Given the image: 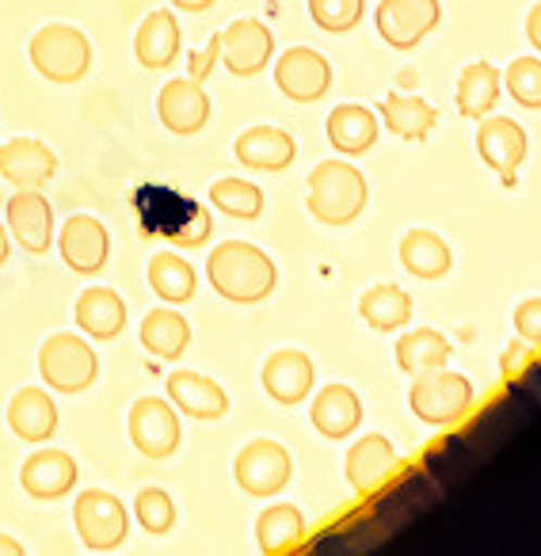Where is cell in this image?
I'll use <instances>...</instances> for the list:
<instances>
[{"mask_svg": "<svg viewBox=\"0 0 541 556\" xmlns=\"http://www.w3.org/2000/svg\"><path fill=\"white\" fill-rule=\"evenodd\" d=\"M206 278L214 294H222L232 305H255L275 290L279 282V267L270 263L263 248L248 244V240H222L210 248Z\"/></svg>", "mask_w": 541, "mask_h": 556, "instance_id": "6da1fadb", "label": "cell"}, {"mask_svg": "<svg viewBox=\"0 0 541 556\" xmlns=\"http://www.w3.org/2000/svg\"><path fill=\"white\" fill-rule=\"evenodd\" d=\"M138 214L146 237H164L179 248H199L206 244V237L214 232V217L202 202L176 194L172 187H138Z\"/></svg>", "mask_w": 541, "mask_h": 556, "instance_id": "7a4b0ae2", "label": "cell"}, {"mask_svg": "<svg viewBox=\"0 0 541 556\" xmlns=\"http://www.w3.org/2000/svg\"><path fill=\"white\" fill-rule=\"evenodd\" d=\"M442 500H446V492L435 484L424 465H397L393 480L381 492L370 495V507L366 510L397 538V533L412 530L424 515H431Z\"/></svg>", "mask_w": 541, "mask_h": 556, "instance_id": "3957f363", "label": "cell"}, {"mask_svg": "<svg viewBox=\"0 0 541 556\" xmlns=\"http://www.w3.org/2000/svg\"><path fill=\"white\" fill-rule=\"evenodd\" d=\"M305 206L320 225H351L366 210L370 187L366 176L348 161H320L305 179Z\"/></svg>", "mask_w": 541, "mask_h": 556, "instance_id": "277c9868", "label": "cell"}, {"mask_svg": "<svg viewBox=\"0 0 541 556\" xmlns=\"http://www.w3.org/2000/svg\"><path fill=\"white\" fill-rule=\"evenodd\" d=\"M408 404H412V416H416L419 424L454 427L473 412L477 389H473V381L465 378V374L439 366V370H424L412 378Z\"/></svg>", "mask_w": 541, "mask_h": 556, "instance_id": "5b68a950", "label": "cell"}, {"mask_svg": "<svg viewBox=\"0 0 541 556\" xmlns=\"http://www.w3.org/2000/svg\"><path fill=\"white\" fill-rule=\"evenodd\" d=\"M27 58L39 70V77L54 80V85H77L92 65V42L73 24H47L32 35Z\"/></svg>", "mask_w": 541, "mask_h": 556, "instance_id": "8992f818", "label": "cell"}, {"mask_svg": "<svg viewBox=\"0 0 541 556\" xmlns=\"http://www.w3.org/2000/svg\"><path fill=\"white\" fill-rule=\"evenodd\" d=\"M39 374L58 393H85L100 374V358L85 336L54 332L39 351Z\"/></svg>", "mask_w": 541, "mask_h": 556, "instance_id": "52a82bcc", "label": "cell"}, {"mask_svg": "<svg viewBox=\"0 0 541 556\" xmlns=\"http://www.w3.org/2000/svg\"><path fill=\"white\" fill-rule=\"evenodd\" d=\"M73 526H77V538L85 548L111 553L130 533V510L118 495L103 492V488H88L73 500Z\"/></svg>", "mask_w": 541, "mask_h": 556, "instance_id": "ba28073f", "label": "cell"}, {"mask_svg": "<svg viewBox=\"0 0 541 556\" xmlns=\"http://www.w3.org/2000/svg\"><path fill=\"white\" fill-rule=\"evenodd\" d=\"M290 462L287 446L275 439H255L248 446H240L237 462H232V480L240 484V492L255 495V500H267V495H279L290 484Z\"/></svg>", "mask_w": 541, "mask_h": 556, "instance_id": "9c48e42d", "label": "cell"}, {"mask_svg": "<svg viewBox=\"0 0 541 556\" xmlns=\"http://www.w3.org/2000/svg\"><path fill=\"white\" fill-rule=\"evenodd\" d=\"M126 431H130V442L138 446V454L153 457V462L176 454L179 439H184L179 408L172 401H164V396H138L130 404V416H126Z\"/></svg>", "mask_w": 541, "mask_h": 556, "instance_id": "30bf717a", "label": "cell"}, {"mask_svg": "<svg viewBox=\"0 0 541 556\" xmlns=\"http://www.w3.org/2000/svg\"><path fill=\"white\" fill-rule=\"evenodd\" d=\"M439 0H381L374 12L381 42L393 50H416L439 27Z\"/></svg>", "mask_w": 541, "mask_h": 556, "instance_id": "8fae6325", "label": "cell"}, {"mask_svg": "<svg viewBox=\"0 0 541 556\" xmlns=\"http://www.w3.org/2000/svg\"><path fill=\"white\" fill-rule=\"evenodd\" d=\"M275 88L294 103H317L332 88V62L320 50L294 47L275 58Z\"/></svg>", "mask_w": 541, "mask_h": 556, "instance_id": "7c38bea8", "label": "cell"}, {"mask_svg": "<svg viewBox=\"0 0 541 556\" xmlns=\"http://www.w3.org/2000/svg\"><path fill=\"white\" fill-rule=\"evenodd\" d=\"M4 225L24 252H50V244H54V206L42 194V187H16V194L4 202Z\"/></svg>", "mask_w": 541, "mask_h": 556, "instance_id": "4fadbf2b", "label": "cell"}, {"mask_svg": "<svg viewBox=\"0 0 541 556\" xmlns=\"http://www.w3.org/2000/svg\"><path fill=\"white\" fill-rule=\"evenodd\" d=\"M275 54V35L263 20H232L222 31V62L232 77H260Z\"/></svg>", "mask_w": 541, "mask_h": 556, "instance_id": "5bb4252c", "label": "cell"}, {"mask_svg": "<svg viewBox=\"0 0 541 556\" xmlns=\"http://www.w3.org/2000/svg\"><path fill=\"white\" fill-rule=\"evenodd\" d=\"M58 252H62V260L70 263L77 275H100L111 255L108 225L92 214L65 217L62 229H58Z\"/></svg>", "mask_w": 541, "mask_h": 556, "instance_id": "9a60e30c", "label": "cell"}, {"mask_svg": "<svg viewBox=\"0 0 541 556\" xmlns=\"http://www.w3.org/2000/svg\"><path fill=\"white\" fill-rule=\"evenodd\" d=\"M419 465L431 472V480L446 495L465 492V488L477 480V472L485 469V462L473 454V446L465 442V434H439V439L424 450Z\"/></svg>", "mask_w": 541, "mask_h": 556, "instance_id": "2e32d148", "label": "cell"}, {"mask_svg": "<svg viewBox=\"0 0 541 556\" xmlns=\"http://www.w3.org/2000/svg\"><path fill=\"white\" fill-rule=\"evenodd\" d=\"M397 465H401V457H397L393 442H389L386 434L370 431L348 450L343 472H348V484L355 488L358 495H366V500H370L374 492H381V488L393 480Z\"/></svg>", "mask_w": 541, "mask_h": 556, "instance_id": "e0dca14e", "label": "cell"}, {"mask_svg": "<svg viewBox=\"0 0 541 556\" xmlns=\"http://www.w3.org/2000/svg\"><path fill=\"white\" fill-rule=\"evenodd\" d=\"M156 115H161L164 130L179 134V138H191L202 126L210 123V96L202 88V80L176 77L161 88L156 96Z\"/></svg>", "mask_w": 541, "mask_h": 556, "instance_id": "ac0fdd59", "label": "cell"}, {"mask_svg": "<svg viewBox=\"0 0 541 556\" xmlns=\"http://www.w3.org/2000/svg\"><path fill=\"white\" fill-rule=\"evenodd\" d=\"M389 538H393V533H389L386 526L366 510V515H348V518H340V522L325 526L317 538L305 541V553L358 556V553H374V548H381Z\"/></svg>", "mask_w": 541, "mask_h": 556, "instance_id": "d6986e66", "label": "cell"}, {"mask_svg": "<svg viewBox=\"0 0 541 556\" xmlns=\"http://www.w3.org/2000/svg\"><path fill=\"white\" fill-rule=\"evenodd\" d=\"M260 386L263 393L270 396V401L287 404V408H294V404H302L305 396L313 393V386H317V370H313V358L302 355V351H275V355H267V363H263L260 370Z\"/></svg>", "mask_w": 541, "mask_h": 556, "instance_id": "ffe728a7", "label": "cell"}, {"mask_svg": "<svg viewBox=\"0 0 541 556\" xmlns=\"http://www.w3.org/2000/svg\"><path fill=\"white\" fill-rule=\"evenodd\" d=\"M20 488L32 500H62L77 488V462L58 446H42L20 465Z\"/></svg>", "mask_w": 541, "mask_h": 556, "instance_id": "44dd1931", "label": "cell"}, {"mask_svg": "<svg viewBox=\"0 0 541 556\" xmlns=\"http://www.w3.org/2000/svg\"><path fill=\"white\" fill-rule=\"evenodd\" d=\"M526 130L507 115H485L477 123V153L480 161L488 164L492 172H503V179L511 184V172L526 161Z\"/></svg>", "mask_w": 541, "mask_h": 556, "instance_id": "7402d4cb", "label": "cell"}, {"mask_svg": "<svg viewBox=\"0 0 541 556\" xmlns=\"http://www.w3.org/2000/svg\"><path fill=\"white\" fill-rule=\"evenodd\" d=\"M0 176L16 187H47L58 176V153L39 138H12L0 146Z\"/></svg>", "mask_w": 541, "mask_h": 556, "instance_id": "603a6c76", "label": "cell"}, {"mask_svg": "<svg viewBox=\"0 0 541 556\" xmlns=\"http://www.w3.org/2000/svg\"><path fill=\"white\" fill-rule=\"evenodd\" d=\"M232 153L252 172H282L294 164L298 146L279 126H248V130H240V138L232 141Z\"/></svg>", "mask_w": 541, "mask_h": 556, "instance_id": "cb8c5ba5", "label": "cell"}, {"mask_svg": "<svg viewBox=\"0 0 541 556\" xmlns=\"http://www.w3.org/2000/svg\"><path fill=\"white\" fill-rule=\"evenodd\" d=\"M164 389H168V401L191 419H222L229 412L225 389L199 370H172Z\"/></svg>", "mask_w": 541, "mask_h": 556, "instance_id": "d4e9b609", "label": "cell"}, {"mask_svg": "<svg viewBox=\"0 0 541 556\" xmlns=\"http://www.w3.org/2000/svg\"><path fill=\"white\" fill-rule=\"evenodd\" d=\"M310 419L325 439L340 442V439H351L363 424V401L351 386H325L317 396H313V408H310Z\"/></svg>", "mask_w": 541, "mask_h": 556, "instance_id": "484cf974", "label": "cell"}, {"mask_svg": "<svg viewBox=\"0 0 541 556\" xmlns=\"http://www.w3.org/2000/svg\"><path fill=\"white\" fill-rule=\"evenodd\" d=\"M9 427H12V434H16V439L32 442V446L50 442V439H54V431H58L54 396H50L47 389H39V386H24L9 401Z\"/></svg>", "mask_w": 541, "mask_h": 556, "instance_id": "4316f807", "label": "cell"}, {"mask_svg": "<svg viewBox=\"0 0 541 556\" xmlns=\"http://www.w3.org/2000/svg\"><path fill=\"white\" fill-rule=\"evenodd\" d=\"M179 39H184V35H179V20L172 16L168 9H156L141 20L138 35H134V58H138V65H146V70L161 73L179 58Z\"/></svg>", "mask_w": 541, "mask_h": 556, "instance_id": "83f0119b", "label": "cell"}, {"mask_svg": "<svg viewBox=\"0 0 541 556\" xmlns=\"http://www.w3.org/2000/svg\"><path fill=\"white\" fill-rule=\"evenodd\" d=\"M73 317H77V328L88 340H118L126 328V302L111 287H88L77 298Z\"/></svg>", "mask_w": 541, "mask_h": 556, "instance_id": "f1b7e54d", "label": "cell"}, {"mask_svg": "<svg viewBox=\"0 0 541 556\" xmlns=\"http://www.w3.org/2000/svg\"><path fill=\"white\" fill-rule=\"evenodd\" d=\"M138 340L149 355L164 358V363H176L187 351V343H191V325H187V317L176 305H156V309H149L146 320H141Z\"/></svg>", "mask_w": 541, "mask_h": 556, "instance_id": "f546056e", "label": "cell"}, {"mask_svg": "<svg viewBox=\"0 0 541 556\" xmlns=\"http://www.w3.org/2000/svg\"><path fill=\"white\" fill-rule=\"evenodd\" d=\"M325 134L343 156H363L378 141V118L363 103H340L325 123Z\"/></svg>", "mask_w": 541, "mask_h": 556, "instance_id": "4dcf8cb0", "label": "cell"}, {"mask_svg": "<svg viewBox=\"0 0 541 556\" xmlns=\"http://www.w3.org/2000/svg\"><path fill=\"white\" fill-rule=\"evenodd\" d=\"M500 374L507 393H515L526 408H533L541 416V358L533 351V343L511 340L500 355Z\"/></svg>", "mask_w": 541, "mask_h": 556, "instance_id": "1f68e13d", "label": "cell"}, {"mask_svg": "<svg viewBox=\"0 0 541 556\" xmlns=\"http://www.w3.org/2000/svg\"><path fill=\"white\" fill-rule=\"evenodd\" d=\"M500 88H503V73L492 62H469L457 73V92H454L457 111L465 118H477L480 123L500 103Z\"/></svg>", "mask_w": 541, "mask_h": 556, "instance_id": "d6a6232c", "label": "cell"}, {"mask_svg": "<svg viewBox=\"0 0 541 556\" xmlns=\"http://www.w3.org/2000/svg\"><path fill=\"white\" fill-rule=\"evenodd\" d=\"M305 518L294 503H275V507H263V515L255 518V545L260 553L279 556L290 553V548L305 545Z\"/></svg>", "mask_w": 541, "mask_h": 556, "instance_id": "836d02e7", "label": "cell"}, {"mask_svg": "<svg viewBox=\"0 0 541 556\" xmlns=\"http://www.w3.org/2000/svg\"><path fill=\"white\" fill-rule=\"evenodd\" d=\"M401 263L408 275L424 278V282H431V278H442L450 267H454V252H450V244L439 237V232L431 229H408L401 237Z\"/></svg>", "mask_w": 541, "mask_h": 556, "instance_id": "e575fe53", "label": "cell"}, {"mask_svg": "<svg viewBox=\"0 0 541 556\" xmlns=\"http://www.w3.org/2000/svg\"><path fill=\"white\" fill-rule=\"evenodd\" d=\"M146 275H149L153 294L161 298L164 305H187L194 298V287H199L194 267L179 252H156L153 260H149Z\"/></svg>", "mask_w": 541, "mask_h": 556, "instance_id": "d590c367", "label": "cell"}, {"mask_svg": "<svg viewBox=\"0 0 541 556\" xmlns=\"http://www.w3.org/2000/svg\"><path fill=\"white\" fill-rule=\"evenodd\" d=\"M358 317L374 332H401L412 320V298L397 282H378V287H370L358 298Z\"/></svg>", "mask_w": 541, "mask_h": 556, "instance_id": "8d00e7d4", "label": "cell"}, {"mask_svg": "<svg viewBox=\"0 0 541 556\" xmlns=\"http://www.w3.org/2000/svg\"><path fill=\"white\" fill-rule=\"evenodd\" d=\"M381 118L386 126L404 141H424L427 134L439 123V111L424 100V96H404V92H389L381 100Z\"/></svg>", "mask_w": 541, "mask_h": 556, "instance_id": "74e56055", "label": "cell"}, {"mask_svg": "<svg viewBox=\"0 0 541 556\" xmlns=\"http://www.w3.org/2000/svg\"><path fill=\"white\" fill-rule=\"evenodd\" d=\"M397 366H401L404 374H424V370H439V366L450 363V355H454V348H450V340L442 332H435V328H412V332H404L401 340H397Z\"/></svg>", "mask_w": 541, "mask_h": 556, "instance_id": "f35d334b", "label": "cell"}, {"mask_svg": "<svg viewBox=\"0 0 541 556\" xmlns=\"http://www.w3.org/2000/svg\"><path fill=\"white\" fill-rule=\"evenodd\" d=\"M210 202H214L222 214L240 217V222H255L263 214V191L252 184V179L240 176H225L210 187Z\"/></svg>", "mask_w": 541, "mask_h": 556, "instance_id": "ab89813d", "label": "cell"}, {"mask_svg": "<svg viewBox=\"0 0 541 556\" xmlns=\"http://www.w3.org/2000/svg\"><path fill=\"white\" fill-rule=\"evenodd\" d=\"M134 518L146 533L164 538V533L176 530V500L164 488H141L138 500H134Z\"/></svg>", "mask_w": 541, "mask_h": 556, "instance_id": "60d3db41", "label": "cell"}, {"mask_svg": "<svg viewBox=\"0 0 541 556\" xmlns=\"http://www.w3.org/2000/svg\"><path fill=\"white\" fill-rule=\"evenodd\" d=\"M503 88L507 96L518 103V108H530L538 111L541 108V58H515L503 73Z\"/></svg>", "mask_w": 541, "mask_h": 556, "instance_id": "b9f144b4", "label": "cell"}, {"mask_svg": "<svg viewBox=\"0 0 541 556\" xmlns=\"http://www.w3.org/2000/svg\"><path fill=\"white\" fill-rule=\"evenodd\" d=\"M363 12H366V0H310L313 24L328 35H343L351 27H358Z\"/></svg>", "mask_w": 541, "mask_h": 556, "instance_id": "7bdbcfd3", "label": "cell"}, {"mask_svg": "<svg viewBox=\"0 0 541 556\" xmlns=\"http://www.w3.org/2000/svg\"><path fill=\"white\" fill-rule=\"evenodd\" d=\"M515 336L526 343H533V348H541V298H523V302L515 305Z\"/></svg>", "mask_w": 541, "mask_h": 556, "instance_id": "ee69618b", "label": "cell"}, {"mask_svg": "<svg viewBox=\"0 0 541 556\" xmlns=\"http://www.w3.org/2000/svg\"><path fill=\"white\" fill-rule=\"evenodd\" d=\"M217 58H222V35H210L206 47L194 50V54L187 58V77H191V80H206L210 70L217 65Z\"/></svg>", "mask_w": 541, "mask_h": 556, "instance_id": "f6af8a7d", "label": "cell"}, {"mask_svg": "<svg viewBox=\"0 0 541 556\" xmlns=\"http://www.w3.org/2000/svg\"><path fill=\"white\" fill-rule=\"evenodd\" d=\"M526 39H530L533 50H541V0L530 9V16H526Z\"/></svg>", "mask_w": 541, "mask_h": 556, "instance_id": "bcb514c9", "label": "cell"}, {"mask_svg": "<svg viewBox=\"0 0 541 556\" xmlns=\"http://www.w3.org/2000/svg\"><path fill=\"white\" fill-rule=\"evenodd\" d=\"M0 556H24V545L9 533H0Z\"/></svg>", "mask_w": 541, "mask_h": 556, "instance_id": "7dc6e473", "label": "cell"}, {"mask_svg": "<svg viewBox=\"0 0 541 556\" xmlns=\"http://www.w3.org/2000/svg\"><path fill=\"white\" fill-rule=\"evenodd\" d=\"M172 4H176L179 12H206L214 0H172Z\"/></svg>", "mask_w": 541, "mask_h": 556, "instance_id": "c3c4849f", "label": "cell"}, {"mask_svg": "<svg viewBox=\"0 0 541 556\" xmlns=\"http://www.w3.org/2000/svg\"><path fill=\"white\" fill-rule=\"evenodd\" d=\"M12 232H9V225L0 222V267H4V263H9V252H12Z\"/></svg>", "mask_w": 541, "mask_h": 556, "instance_id": "681fc988", "label": "cell"}]
</instances>
